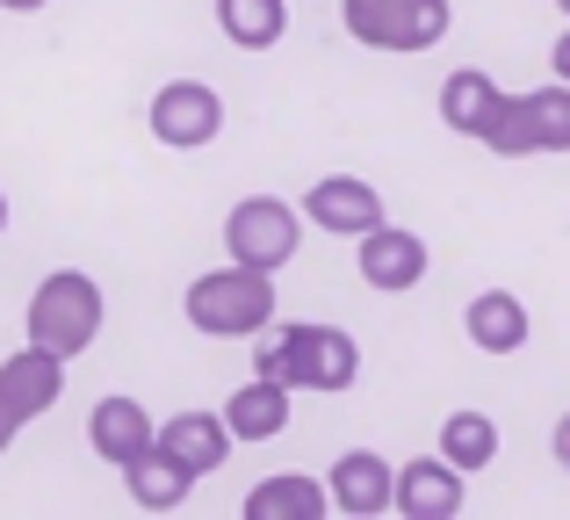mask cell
<instances>
[{"mask_svg":"<svg viewBox=\"0 0 570 520\" xmlns=\"http://www.w3.org/2000/svg\"><path fill=\"white\" fill-rule=\"evenodd\" d=\"M253 376H275V383H289V391L340 398V391H354V376H362V347H354V333H340V325L267 318L261 333H253Z\"/></svg>","mask_w":570,"mask_h":520,"instance_id":"cell-1","label":"cell"},{"mask_svg":"<svg viewBox=\"0 0 570 520\" xmlns=\"http://www.w3.org/2000/svg\"><path fill=\"white\" fill-rule=\"evenodd\" d=\"M101 318H109V304H101L95 275H80V267H58V275H43L37 290H29V347H51L58 362H72V354H87L101 340Z\"/></svg>","mask_w":570,"mask_h":520,"instance_id":"cell-2","label":"cell"},{"mask_svg":"<svg viewBox=\"0 0 570 520\" xmlns=\"http://www.w3.org/2000/svg\"><path fill=\"white\" fill-rule=\"evenodd\" d=\"M188 325L209 340H253L267 318H275V275H261V267H209V275L188 282L181 296Z\"/></svg>","mask_w":570,"mask_h":520,"instance_id":"cell-3","label":"cell"},{"mask_svg":"<svg viewBox=\"0 0 570 520\" xmlns=\"http://www.w3.org/2000/svg\"><path fill=\"white\" fill-rule=\"evenodd\" d=\"M340 22L368 51H433L455 29V0H340Z\"/></svg>","mask_w":570,"mask_h":520,"instance_id":"cell-4","label":"cell"},{"mask_svg":"<svg viewBox=\"0 0 570 520\" xmlns=\"http://www.w3.org/2000/svg\"><path fill=\"white\" fill-rule=\"evenodd\" d=\"M484 145L499 159H534V153H570V87H528V95H505L491 116Z\"/></svg>","mask_w":570,"mask_h":520,"instance_id":"cell-5","label":"cell"},{"mask_svg":"<svg viewBox=\"0 0 570 520\" xmlns=\"http://www.w3.org/2000/svg\"><path fill=\"white\" fill-rule=\"evenodd\" d=\"M304 246V210L282 196H238L232 217H224V254L238 267H261V275H282Z\"/></svg>","mask_w":570,"mask_h":520,"instance_id":"cell-6","label":"cell"},{"mask_svg":"<svg viewBox=\"0 0 570 520\" xmlns=\"http://www.w3.org/2000/svg\"><path fill=\"white\" fill-rule=\"evenodd\" d=\"M145 124H153V138L167 153H203L224 130V95L209 80H167L153 95V109H145Z\"/></svg>","mask_w":570,"mask_h":520,"instance_id":"cell-7","label":"cell"},{"mask_svg":"<svg viewBox=\"0 0 570 520\" xmlns=\"http://www.w3.org/2000/svg\"><path fill=\"white\" fill-rule=\"evenodd\" d=\"M354 267H362L368 290L404 296V290H419V282H426L433 254H426V239H419V232H404V225H390V217H383L376 232H362V239H354Z\"/></svg>","mask_w":570,"mask_h":520,"instance_id":"cell-8","label":"cell"},{"mask_svg":"<svg viewBox=\"0 0 570 520\" xmlns=\"http://www.w3.org/2000/svg\"><path fill=\"white\" fill-rule=\"evenodd\" d=\"M304 225L333 232V239H362V232L383 225V196L362 181V174H325V181H311V196H304Z\"/></svg>","mask_w":570,"mask_h":520,"instance_id":"cell-9","label":"cell"},{"mask_svg":"<svg viewBox=\"0 0 570 520\" xmlns=\"http://www.w3.org/2000/svg\"><path fill=\"white\" fill-rule=\"evenodd\" d=\"M58 398H66V362H58L51 347H14L8 362H0V405H8L14 426L43 420Z\"/></svg>","mask_w":570,"mask_h":520,"instance_id":"cell-10","label":"cell"},{"mask_svg":"<svg viewBox=\"0 0 570 520\" xmlns=\"http://www.w3.org/2000/svg\"><path fill=\"white\" fill-rule=\"evenodd\" d=\"M390 507L404 520H455L462 513V470L448 455H412V463H397Z\"/></svg>","mask_w":570,"mask_h":520,"instance_id":"cell-11","label":"cell"},{"mask_svg":"<svg viewBox=\"0 0 570 520\" xmlns=\"http://www.w3.org/2000/svg\"><path fill=\"white\" fill-rule=\"evenodd\" d=\"M159 441V426H153V412L138 405V398H101L95 412H87V449L101 455V463H138L145 449Z\"/></svg>","mask_w":570,"mask_h":520,"instance_id":"cell-12","label":"cell"},{"mask_svg":"<svg viewBox=\"0 0 570 520\" xmlns=\"http://www.w3.org/2000/svg\"><path fill=\"white\" fill-rule=\"evenodd\" d=\"M390 484H397V470H390L376 449H347L333 463V478H325V492H333V513L376 520V513H390Z\"/></svg>","mask_w":570,"mask_h":520,"instance_id":"cell-13","label":"cell"},{"mask_svg":"<svg viewBox=\"0 0 570 520\" xmlns=\"http://www.w3.org/2000/svg\"><path fill=\"white\" fill-rule=\"evenodd\" d=\"M462 333H470V347H484V354H520L528 333H534V318H528V304H520L513 290H476L470 311H462Z\"/></svg>","mask_w":570,"mask_h":520,"instance_id":"cell-14","label":"cell"},{"mask_svg":"<svg viewBox=\"0 0 570 520\" xmlns=\"http://www.w3.org/2000/svg\"><path fill=\"white\" fill-rule=\"evenodd\" d=\"M159 449L181 455V463L195 470V478H209V470L232 463V426H224V412H174L167 426H159Z\"/></svg>","mask_w":570,"mask_h":520,"instance_id":"cell-15","label":"cell"},{"mask_svg":"<svg viewBox=\"0 0 570 520\" xmlns=\"http://www.w3.org/2000/svg\"><path fill=\"white\" fill-rule=\"evenodd\" d=\"M289 383H275V376H253V383H238L232 398H224V426H232V441H275L282 426H289Z\"/></svg>","mask_w":570,"mask_h":520,"instance_id":"cell-16","label":"cell"},{"mask_svg":"<svg viewBox=\"0 0 570 520\" xmlns=\"http://www.w3.org/2000/svg\"><path fill=\"white\" fill-rule=\"evenodd\" d=\"M499 101H505V95H499V80H491V72L462 66V72H448V80H441V124L455 130V138H476V145H484Z\"/></svg>","mask_w":570,"mask_h":520,"instance_id":"cell-17","label":"cell"},{"mask_svg":"<svg viewBox=\"0 0 570 520\" xmlns=\"http://www.w3.org/2000/svg\"><path fill=\"white\" fill-rule=\"evenodd\" d=\"M124 484H130V499H138L145 513H174V507H188L195 470L181 463V455H167V449L153 441V449H145L138 463H124Z\"/></svg>","mask_w":570,"mask_h":520,"instance_id":"cell-18","label":"cell"},{"mask_svg":"<svg viewBox=\"0 0 570 520\" xmlns=\"http://www.w3.org/2000/svg\"><path fill=\"white\" fill-rule=\"evenodd\" d=\"M325 513H333L325 478H261L246 492V520H325Z\"/></svg>","mask_w":570,"mask_h":520,"instance_id":"cell-19","label":"cell"},{"mask_svg":"<svg viewBox=\"0 0 570 520\" xmlns=\"http://www.w3.org/2000/svg\"><path fill=\"white\" fill-rule=\"evenodd\" d=\"M217 29L238 51H275L289 37V0H217Z\"/></svg>","mask_w":570,"mask_h":520,"instance_id":"cell-20","label":"cell"},{"mask_svg":"<svg viewBox=\"0 0 570 520\" xmlns=\"http://www.w3.org/2000/svg\"><path fill=\"white\" fill-rule=\"evenodd\" d=\"M441 455L462 470V478H470V470H491V463H499V420L476 412V405L448 412V420H441Z\"/></svg>","mask_w":570,"mask_h":520,"instance_id":"cell-21","label":"cell"},{"mask_svg":"<svg viewBox=\"0 0 570 520\" xmlns=\"http://www.w3.org/2000/svg\"><path fill=\"white\" fill-rule=\"evenodd\" d=\"M549 66H557V80L570 87V29H563V37H557V51H549Z\"/></svg>","mask_w":570,"mask_h":520,"instance_id":"cell-22","label":"cell"},{"mask_svg":"<svg viewBox=\"0 0 570 520\" xmlns=\"http://www.w3.org/2000/svg\"><path fill=\"white\" fill-rule=\"evenodd\" d=\"M557 463L570 470V412H563V420H557Z\"/></svg>","mask_w":570,"mask_h":520,"instance_id":"cell-23","label":"cell"},{"mask_svg":"<svg viewBox=\"0 0 570 520\" xmlns=\"http://www.w3.org/2000/svg\"><path fill=\"white\" fill-rule=\"evenodd\" d=\"M0 8H8V14H37L43 0H0Z\"/></svg>","mask_w":570,"mask_h":520,"instance_id":"cell-24","label":"cell"},{"mask_svg":"<svg viewBox=\"0 0 570 520\" xmlns=\"http://www.w3.org/2000/svg\"><path fill=\"white\" fill-rule=\"evenodd\" d=\"M0 232H8V196H0Z\"/></svg>","mask_w":570,"mask_h":520,"instance_id":"cell-25","label":"cell"},{"mask_svg":"<svg viewBox=\"0 0 570 520\" xmlns=\"http://www.w3.org/2000/svg\"><path fill=\"white\" fill-rule=\"evenodd\" d=\"M557 8H563V14H570V0H557Z\"/></svg>","mask_w":570,"mask_h":520,"instance_id":"cell-26","label":"cell"}]
</instances>
